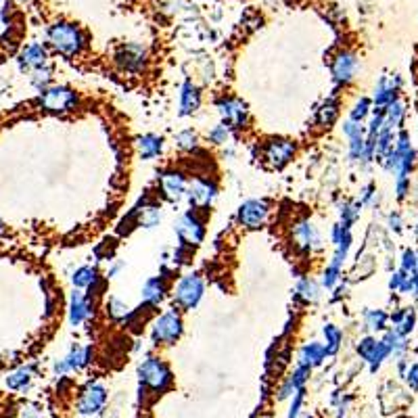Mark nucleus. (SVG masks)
I'll return each instance as SVG.
<instances>
[{"label":"nucleus","instance_id":"c03bdc74","mask_svg":"<svg viewBox=\"0 0 418 418\" xmlns=\"http://www.w3.org/2000/svg\"><path fill=\"white\" fill-rule=\"evenodd\" d=\"M310 370H312V368H308V366H301V364H299V366L295 368V373H293V375L289 377L295 389H301V387L305 385V381L310 379Z\"/></svg>","mask_w":418,"mask_h":418},{"label":"nucleus","instance_id":"e433bc0d","mask_svg":"<svg viewBox=\"0 0 418 418\" xmlns=\"http://www.w3.org/2000/svg\"><path fill=\"white\" fill-rule=\"evenodd\" d=\"M107 314H109L113 320H122V322H124V318L130 314V308H128L122 299L109 297V301H107Z\"/></svg>","mask_w":418,"mask_h":418},{"label":"nucleus","instance_id":"bb28decb","mask_svg":"<svg viewBox=\"0 0 418 418\" xmlns=\"http://www.w3.org/2000/svg\"><path fill=\"white\" fill-rule=\"evenodd\" d=\"M34 379V366H21L6 377V387L13 391H25Z\"/></svg>","mask_w":418,"mask_h":418},{"label":"nucleus","instance_id":"3c124183","mask_svg":"<svg viewBox=\"0 0 418 418\" xmlns=\"http://www.w3.org/2000/svg\"><path fill=\"white\" fill-rule=\"evenodd\" d=\"M343 134L347 136V138H354V136H360V134H366V128L362 126V124H358V122H345L343 124Z\"/></svg>","mask_w":418,"mask_h":418},{"label":"nucleus","instance_id":"5fc2aeb1","mask_svg":"<svg viewBox=\"0 0 418 418\" xmlns=\"http://www.w3.org/2000/svg\"><path fill=\"white\" fill-rule=\"evenodd\" d=\"M406 274H408V272H404V270H400V272H394V274H391V278H389V289H391V291H398V289H400V284L404 282Z\"/></svg>","mask_w":418,"mask_h":418},{"label":"nucleus","instance_id":"aec40b11","mask_svg":"<svg viewBox=\"0 0 418 418\" xmlns=\"http://www.w3.org/2000/svg\"><path fill=\"white\" fill-rule=\"evenodd\" d=\"M92 356H94L92 345H88V347L73 345V347L69 349V354L65 356V360H61V362H63V366H65V373H71V370H80V368H84L86 364H90V362H92Z\"/></svg>","mask_w":418,"mask_h":418},{"label":"nucleus","instance_id":"7c9ffc66","mask_svg":"<svg viewBox=\"0 0 418 418\" xmlns=\"http://www.w3.org/2000/svg\"><path fill=\"white\" fill-rule=\"evenodd\" d=\"M322 335H324V349H326V356H335L341 347V341H343V335L339 331V326L335 324H326L322 329Z\"/></svg>","mask_w":418,"mask_h":418},{"label":"nucleus","instance_id":"2f4dec72","mask_svg":"<svg viewBox=\"0 0 418 418\" xmlns=\"http://www.w3.org/2000/svg\"><path fill=\"white\" fill-rule=\"evenodd\" d=\"M96 278H99V270H96L94 266H82V268H78V270L73 272L71 282H73V287H78V289H88Z\"/></svg>","mask_w":418,"mask_h":418},{"label":"nucleus","instance_id":"c756f323","mask_svg":"<svg viewBox=\"0 0 418 418\" xmlns=\"http://www.w3.org/2000/svg\"><path fill=\"white\" fill-rule=\"evenodd\" d=\"M404 117H406V107H404L402 101L396 99L394 103H389V105L385 107V126H389L391 130H394V128H400L402 122H404Z\"/></svg>","mask_w":418,"mask_h":418},{"label":"nucleus","instance_id":"423d86ee","mask_svg":"<svg viewBox=\"0 0 418 418\" xmlns=\"http://www.w3.org/2000/svg\"><path fill=\"white\" fill-rule=\"evenodd\" d=\"M176 234L180 238L182 245H189V247H199L206 238V226L201 222V217L195 213V211H189V213H182L176 222Z\"/></svg>","mask_w":418,"mask_h":418},{"label":"nucleus","instance_id":"ddd939ff","mask_svg":"<svg viewBox=\"0 0 418 418\" xmlns=\"http://www.w3.org/2000/svg\"><path fill=\"white\" fill-rule=\"evenodd\" d=\"M115 61L117 65L128 71V73H138L143 71L145 63H147V57H145V48L140 44H124L117 55H115Z\"/></svg>","mask_w":418,"mask_h":418},{"label":"nucleus","instance_id":"6e6d98bb","mask_svg":"<svg viewBox=\"0 0 418 418\" xmlns=\"http://www.w3.org/2000/svg\"><path fill=\"white\" fill-rule=\"evenodd\" d=\"M373 197H375V185H368V187H364V189H362L360 203H362V206H366V203H370V201H373Z\"/></svg>","mask_w":418,"mask_h":418},{"label":"nucleus","instance_id":"f8f14e48","mask_svg":"<svg viewBox=\"0 0 418 418\" xmlns=\"http://www.w3.org/2000/svg\"><path fill=\"white\" fill-rule=\"evenodd\" d=\"M215 195H217V187L213 180H208V178H195L191 187H187L189 203L195 209H208L213 203Z\"/></svg>","mask_w":418,"mask_h":418},{"label":"nucleus","instance_id":"58836bf2","mask_svg":"<svg viewBox=\"0 0 418 418\" xmlns=\"http://www.w3.org/2000/svg\"><path fill=\"white\" fill-rule=\"evenodd\" d=\"M176 147L182 151H195L197 149V134L193 130H185L176 136Z\"/></svg>","mask_w":418,"mask_h":418},{"label":"nucleus","instance_id":"dca6fc26","mask_svg":"<svg viewBox=\"0 0 418 418\" xmlns=\"http://www.w3.org/2000/svg\"><path fill=\"white\" fill-rule=\"evenodd\" d=\"M187 187H189L187 178L180 172H164L161 174V191H164V195L170 201L178 203L180 199H185L187 197Z\"/></svg>","mask_w":418,"mask_h":418},{"label":"nucleus","instance_id":"a878e982","mask_svg":"<svg viewBox=\"0 0 418 418\" xmlns=\"http://www.w3.org/2000/svg\"><path fill=\"white\" fill-rule=\"evenodd\" d=\"M164 151V138L157 134H145L138 138V153L143 159H153L157 155H161Z\"/></svg>","mask_w":418,"mask_h":418},{"label":"nucleus","instance_id":"9b49d317","mask_svg":"<svg viewBox=\"0 0 418 418\" xmlns=\"http://www.w3.org/2000/svg\"><path fill=\"white\" fill-rule=\"evenodd\" d=\"M358 354L360 358L370 366V373H377L381 368V364L389 358V349L383 341L375 339V337H364L358 343Z\"/></svg>","mask_w":418,"mask_h":418},{"label":"nucleus","instance_id":"79ce46f5","mask_svg":"<svg viewBox=\"0 0 418 418\" xmlns=\"http://www.w3.org/2000/svg\"><path fill=\"white\" fill-rule=\"evenodd\" d=\"M52 73V69L48 67V65H44V67H40V69H36L34 71V75H31V84L36 86V88H40V90H44L46 86H48V82H50V75Z\"/></svg>","mask_w":418,"mask_h":418},{"label":"nucleus","instance_id":"4c0bfd02","mask_svg":"<svg viewBox=\"0 0 418 418\" xmlns=\"http://www.w3.org/2000/svg\"><path fill=\"white\" fill-rule=\"evenodd\" d=\"M366 134L349 138V159L352 161H364V145H366Z\"/></svg>","mask_w":418,"mask_h":418},{"label":"nucleus","instance_id":"4be33fe9","mask_svg":"<svg viewBox=\"0 0 418 418\" xmlns=\"http://www.w3.org/2000/svg\"><path fill=\"white\" fill-rule=\"evenodd\" d=\"M389 320H391V329L396 331V333H400V335H410L412 331H415V324H417V314H415V310L412 308H400V310H396L391 316H389Z\"/></svg>","mask_w":418,"mask_h":418},{"label":"nucleus","instance_id":"7ed1b4c3","mask_svg":"<svg viewBox=\"0 0 418 418\" xmlns=\"http://www.w3.org/2000/svg\"><path fill=\"white\" fill-rule=\"evenodd\" d=\"M78 94L75 90L67 88V86H52V88H44L40 99H38V105L44 109V111H50V113H65V111H71L75 109L78 105Z\"/></svg>","mask_w":418,"mask_h":418},{"label":"nucleus","instance_id":"a18cd8bd","mask_svg":"<svg viewBox=\"0 0 418 418\" xmlns=\"http://www.w3.org/2000/svg\"><path fill=\"white\" fill-rule=\"evenodd\" d=\"M136 226H138V217H136V209H132V211L120 222L117 230H120V234H130Z\"/></svg>","mask_w":418,"mask_h":418},{"label":"nucleus","instance_id":"13d9d810","mask_svg":"<svg viewBox=\"0 0 418 418\" xmlns=\"http://www.w3.org/2000/svg\"><path fill=\"white\" fill-rule=\"evenodd\" d=\"M120 270H122V264H115V266H111V268H109L107 276H109V278H113V276H115V274H117Z\"/></svg>","mask_w":418,"mask_h":418},{"label":"nucleus","instance_id":"9d476101","mask_svg":"<svg viewBox=\"0 0 418 418\" xmlns=\"http://www.w3.org/2000/svg\"><path fill=\"white\" fill-rule=\"evenodd\" d=\"M268 213H270V208L266 201H259V199H249L245 201L240 208H238V213H236V219L240 226L249 228V230H255V228H261L268 219Z\"/></svg>","mask_w":418,"mask_h":418},{"label":"nucleus","instance_id":"4468645a","mask_svg":"<svg viewBox=\"0 0 418 418\" xmlns=\"http://www.w3.org/2000/svg\"><path fill=\"white\" fill-rule=\"evenodd\" d=\"M331 71H333V80L337 84H349L358 71V57L347 50L339 52L331 65Z\"/></svg>","mask_w":418,"mask_h":418},{"label":"nucleus","instance_id":"f704fd0d","mask_svg":"<svg viewBox=\"0 0 418 418\" xmlns=\"http://www.w3.org/2000/svg\"><path fill=\"white\" fill-rule=\"evenodd\" d=\"M364 322L370 331H385L387 329V322H389V316L383 312V310H366L364 312Z\"/></svg>","mask_w":418,"mask_h":418},{"label":"nucleus","instance_id":"393cba45","mask_svg":"<svg viewBox=\"0 0 418 418\" xmlns=\"http://www.w3.org/2000/svg\"><path fill=\"white\" fill-rule=\"evenodd\" d=\"M136 209V217H138V226L140 228H155V226H159V222L164 217L159 203H145L143 201V209Z\"/></svg>","mask_w":418,"mask_h":418},{"label":"nucleus","instance_id":"a211bd4d","mask_svg":"<svg viewBox=\"0 0 418 418\" xmlns=\"http://www.w3.org/2000/svg\"><path fill=\"white\" fill-rule=\"evenodd\" d=\"M92 308H94V303L90 301V297H84L80 291H73L71 299H69V322L73 326H80L84 320H88L94 314Z\"/></svg>","mask_w":418,"mask_h":418},{"label":"nucleus","instance_id":"4d7b16f0","mask_svg":"<svg viewBox=\"0 0 418 418\" xmlns=\"http://www.w3.org/2000/svg\"><path fill=\"white\" fill-rule=\"evenodd\" d=\"M402 226H404L402 215H400V213H389V228H391L394 232H402Z\"/></svg>","mask_w":418,"mask_h":418},{"label":"nucleus","instance_id":"c9c22d12","mask_svg":"<svg viewBox=\"0 0 418 418\" xmlns=\"http://www.w3.org/2000/svg\"><path fill=\"white\" fill-rule=\"evenodd\" d=\"M370 107H373V101L370 99H366V96H362L354 107H352V113H349V120L352 122H358V124H362L366 117H368V113H370Z\"/></svg>","mask_w":418,"mask_h":418},{"label":"nucleus","instance_id":"412c9836","mask_svg":"<svg viewBox=\"0 0 418 418\" xmlns=\"http://www.w3.org/2000/svg\"><path fill=\"white\" fill-rule=\"evenodd\" d=\"M201 105V92L199 88L189 80L182 84V90H180V115H193Z\"/></svg>","mask_w":418,"mask_h":418},{"label":"nucleus","instance_id":"5701e85b","mask_svg":"<svg viewBox=\"0 0 418 418\" xmlns=\"http://www.w3.org/2000/svg\"><path fill=\"white\" fill-rule=\"evenodd\" d=\"M166 293H168V284H166V278L161 276L149 278L143 287V299L153 305H159L166 299Z\"/></svg>","mask_w":418,"mask_h":418},{"label":"nucleus","instance_id":"b1692460","mask_svg":"<svg viewBox=\"0 0 418 418\" xmlns=\"http://www.w3.org/2000/svg\"><path fill=\"white\" fill-rule=\"evenodd\" d=\"M324 360H326V349H324V345H320L316 341L303 345L301 352H299V364L301 366L314 368V366H320Z\"/></svg>","mask_w":418,"mask_h":418},{"label":"nucleus","instance_id":"37998d69","mask_svg":"<svg viewBox=\"0 0 418 418\" xmlns=\"http://www.w3.org/2000/svg\"><path fill=\"white\" fill-rule=\"evenodd\" d=\"M113 253H115V240L113 238H107V240H103L96 249H94V255H96V259H109L111 261V257H113Z\"/></svg>","mask_w":418,"mask_h":418},{"label":"nucleus","instance_id":"49530a36","mask_svg":"<svg viewBox=\"0 0 418 418\" xmlns=\"http://www.w3.org/2000/svg\"><path fill=\"white\" fill-rule=\"evenodd\" d=\"M339 274H341V268H337V266H329L326 270H324V278H322V284L326 287V289H333L335 284H337V280H339Z\"/></svg>","mask_w":418,"mask_h":418},{"label":"nucleus","instance_id":"f03ea898","mask_svg":"<svg viewBox=\"0 0 418 418\" xmlns=\"http://www.w3.org/2000/svg\"><path fill=\"white\" fill-rule=\"evenodd\" d=\"M138 377H140V387L153 394H164L172 387V370L161 358H155V356L147 358L140 364Z\"/></svg>","mask_w":418,"mask_h":418},{"label":"nucleus","instance_id":"bf43d9fd","mask_svg":"<svg viewBox=\"0 0 418 418\" xmlns=\"http://www.w3.org/2000/svg\"><path fill=\"white\" fill-rule=\"evenodd\" d=\"M4 232V224H2V219H0V234Z\"/></svg>","mask_w":418,"mask_h":418},{"label":"nucleus","instance_id":"09e8293b","mask_svg":"<svg viewBox=\"0 0 418 418\" xmlns=\"http://www.w3.org/2000/svg\"><path fill=\"white\" fill-rule=\"evenodd\" d=\"M402 270L408 272V274H412L417 270V251H412V249L404 251V255H402Z\"/></svg>","mask_w":418,"mask_h":418},{"label":"nucleus","instance_id":"603ef678","mask_svg":"<svg viewBox=\"0 0 418 418\" xmlns=\"http://www.w3.org/2000/svg\"><path fill=\"white\" fill-rule=\"evenodd\" d=\"M396 193H398V199H406V195L410 193V178L408 176H396Z\"/></svg>","mask_w":418,"mask_h":418},{"label":"nucleus","instance_id":"864d4df0","mask_svg":"<svg viewBox=\"0 0 418 418\" xmlns=\"http://www.w3.org/2000/svg\"><path fill=\"white\" fill-rule=\"evenodd\" d=\"M19 418H42V412H40L38 406L25 404V406H21V410H19Z\"/></svg>","mask_w":418,"mask_h":418},{"label":"nucleus","instance_id":"cd10ccee","mask_svg":"<svg viewBox=\"0 0 418 418\" xmlns=\"http://www.w3.org/2000/svg\"><path fill=\"white\" fill-rule=\"evenodd\" d=\"M337 115H339V101H337L335 96L326 99V101L316 109V122H318L320 126H324V128H329L331 124H335Z\"/></svg>","mask_w":418,"mask_h":418},{"label":"nucleus","instance_id":"de8ad7c7","mask_svg":"<svg viewBox=\"0 0 418 418\" xmlns=\"http://www.w3.org/2000/svg\"><path fill=\"white\" fill-rule=\"evenodd\" d=\"M404 379H406V383H408V387L412 389V391H417L418 389V364H406V370H404V375H402Z\"/></svg>","mask_w":418,"mask_h":418},{"label":"nucleus","instance_id":"20e7f679","mask_svg":"<svg viewBox=\"0 0 418 418\" xmlns=\"http://www.w3.org/2000/svg\"><path fill=\"white\" fill-rule=\"evenodd\" d=\"M180 335H182V316L176 310H170L159 318H155L151 331V339L155 345H172L178 341Z\"/></svg>","mask_w":418,"mask_h":418},{"label":"nucleus","instance_id":"f257e3e1","mask_svg":"<svg viewBox=\"0 0 418 418\" xmlns=\"http://www.w3.org/2000/svg\"><path fill=\"white\" fill-rule=\"evenodd\" d=\"M48 42L52 44V48L59 55L75 57L86 46V36L78 25L67 23V21H59V23L48 27Z\"/></svg>","mask_w":418,"mask_h":418},{"label":"nucleus","instance_id":"39448f33","mask_svg":"<svg viewBox=\"0 0 418 418\" xmlns=\"http://www.w3.org/2000/svg\"><path fill=\"white\" fill-rule=\"evenodd\" d=\"M206 293V284L201 280L199 274H189L182 276L176 284V293H174V303L180 310H193L199 305L201 297Z\"/></svg>","mask_w":418,"mask_h":418},{"label":"nucleus","instance_id":"f3484780","mask_svg":"<svg viewBox=\"0 0 418 418\" xmlns=\"http://www.w3.org/2000/svg\"><path fill=\"white\" fill-rule=\"evenodd\" d=\"M48 63V52L42 44H27L19 52V65L25 71H36Z\"/></svg>","mask_w":418,"mask_h":418},{"label":"nucleus","instance_id":"ea45409f","mask_svg":"<svg viewBox=\"0 0 418 418\" xmlns=\"http://www.w3.org/2000/svg\"><path fill=\"white\" fill-rule=\"evenodd\" d=\"M208 138L213 143V145H226L228 138H230V128L226 124H217L209 130Z\"/></svg>","mask_w":418,"mask_h":418},{"label":"nucleus","instance_id":"0eeeda50","mask_svg":"<svg viewBox=\"0 0 418 418\" xmlns=\"http://www.w3.org/2000/svg\"><path fill=\"white\" fill-rule=\"evenodd\" d=\"M261 155H264V161L268 164V168L280 170V168H284L293 159V155H295V143H291L287 138H272V140H268L264 145Z\"/></svg>","mask_w":418,"mask_h":418},{"label":"nucleus","instance_id":"72a5a7b5","mask_svg":"<svg viewBox=\"0 0 418 418\" xmlns=\"http://www.w3.org/2000/svg\"><path fill=\"white\" fill-rule=\"evenodd\" d=\"M297 297L305 303H314L320 297V287L314 278H303L297 287Z\"/></svg>","mask_w":418,"mask_h":418},{"label":"nucleus","instance_id":"6e6552de","mask_svg":"<svg viewBox=\"0 0 418 418\" xmlns=\"http://www.w3.org/2000/svg\"><path fill=\"white\" fill-rule=\"evenodd\" d=\"M215 107L222 115V124H226L230 130L232 128H243L247 124V105L240 99H232V96H224L219 101H215Z\"/></svg>","mask_w":418,"mask_h":418},{"label":"nucleus","instance_id":"a19ab883","mask_svg":"<svg viewBox=\"0 0 418 418\" xmlns=\"http://www.w3.org/2000/svg\"><path fill=\"white\" fill-rule=\"evenodd\" d=\"M191 259H193V247H189V245H178L176 247V251L172 253V261H174V266H187V264H191Z\"/></svg>","mask_w":418,"mask_h":418},{"label":"nucleus","instance_id":"052dcab7","mask_svg":"<svg viewBox=\"0 0 418 418\" xmlns=\"http://www.w3.org/2000/svg\"><path fill=\"white\" fill-rule=\"evenodd\" d=\"M19 2H27V0H19Z\"/></svg>","mask_w":418,"mask_h":418},{"label":"nucleus","instance_id":"473e14b6","mask_svg":"<svg viewBox=\"0 0 418 418\" xmlns=\"http://www.w3.org/2000/svg\"><path fill=\"white\" fill-rule=\"evenodd\" d=\"M360 211H362V203L360 201H343L339 206V215H341V226L345 228H352V224L360 217Z\"/></svg>","mask_w":418,"mask_h":418},{"label":"nucleus","instance_id":"6ab92c4d","mask_svg":"<svg viewBox=\"0 0 418 418\" xmlns=\"http://www.w3.org/2000/svg\"><path fill=\"white\" fill-rule=\"evenodd\" d=\"M293 238L297 240V245L305 251V253H310L312 249H320V232H318V228L312 224V222H299L297 226H295V230H293Z\"/></svg>","mask_w":418,"mask_h":418},{"label":"nucleus","instance_id":"1a4fd4ad","mask_svg":"<svg viewBox=\"0 0 418 418\" xmlns=\"http://www.w3.org/2000/svg\"><path fill=\"white\" fill-rule=\"evenodd\" d=\"M105 404H107V389L101 383H90L86 385V389L78 400V412L82 417H94L105 408Z\"/></svg>","mask_w":418,"mask_h":418},{"label":"nucleus","instance_id":"c85d7f7f","mask_svg":"<svg viewBox=\"0 0 418 418\" xmlns=\"http://www.w3.org/2000/svg\"><path fill=\"white\" fill-rule=\"evenodd\" d=\"M385 345H387V349H389V356H396V358H402L404 354H406V349H408V343H406V337L404 335H400V333H396L394 329H385V335H383V339H381Z\"/></svg>","mask_w":418,"mask_h":418},{"label":"nucleus","instance_id":"8fccbe9b","mask_svg":"<svg viewBox=\"0 0 418 418\" xmlns=\"http://www.w3.org/2000/svg\"><path fill=\"white\" fill-rule=\"evenodd\" d=\"M303 387L301 389H297L295 394H293V402H291V408H289V417L287 418H297L299 417V412H301V404H303Z\"/></svg>","mask_w":418,"mask_h":418},{"label":"nucleus","instance_id":"2eb2a0df","mask_svg":"<svg viewBox=\"0 0 418 418\" xmlns=\"http://www.w3.org/2000/svg\"><path fill=\"white\" fill-rule=\"evenodd\" d=\"M402 88V78L398 73L394 75H383L375 88V103L377 107H387L389 103H394L398 99V92Z\"/></svg>","mask_w":418,"mask_h":418}]
</instances>
